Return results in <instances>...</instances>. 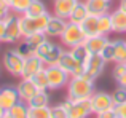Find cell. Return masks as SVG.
<instances>
[{
	"label": "cell",
	"instance_id": "6da1fadb",
	"mask_svg": "<svg viewBox=\"0 0 126 118\" xmlns=\"http://www.w3.org/2000/svg\"><path fill=\"white\" fill-rule=\"evenodd\" d=\"M65 89H67V97H70V99H75V101L88 99L96 91L94 89V80L89 78L85 74L74 75V77H70Z\"/></svg>",
	"mask_w": 126,
	"mask_h": 118
},
{
	"label": "cell",
	"instance_id": "7a4b0ae2",
	"mask_svg": "<svg viewBox=\"0 0 126 118\" xmlns=\"http://www.w3.org/2000/svg\"><path fill=\"white\" fill-rule=\"evenodd\" d=\"M24 61H26V56L18 48H10L3 54L2 64L10 75L21 78L22 77V69H24Z\"/></svg>",
	"mask_w": 126,
	"mask_h": 118
},
{
	"label": "cell",
	"instance_id": "3957f363",
	"mask_svg": "<svg viewBox=\"0 0 126 118\" xmlns=\"http://www.w3.org/2000/svg\"><path fill=\"white\" fill-rule=\"evenodd\" d=\"M62 105L67 109L69 118H89L93 115V105H91V97L88 99H70L65 97Z\"/></svg>",
	"mask_w": 126,
	"mask_h": 118
},
{
	"label": "cell",
	"instance_id": "277c9868",
	"mask_svg": "<svg viewBox=\"0 0 126 118\" xmlns=\"http://www.w3.org/2000/svg\"><path fill=\"white\" fill-rule=\"evenodd\" d=\"M49 15L51 13H46V15L38 16V18H29L26 15H21L19 16V27H21L22 37H27V35L35 34V32H45Z\"/></svg>",
	"mask_w": 126,
	"mask_h": 118
},
{
	"label": "cell",
	"instance_id": "5b68a950",
	"mask_svg": "<svg viewBox=\"0 0 126 118\" xmlns=\"http://www.w3.org/2000/svg\"><path fill=\"white\" fill-rule=\"evenodd\" d=\"M61 43L64 45V48H72L77 46V45H81L86 40V34L83 32L80 24L77 22H69L67 27L64 29V32L61 34Z\"/></svg>",
	"mask_w": 126,
	"mask_h": 118
},
{
	"label": "cell",
	"instance_id": "8992f818",
	"mask_svg": "<svg viewBox=\"0 0 126 118\" xmlns=\"http://www.w3.org/2000/svg\"><path fill=\"white\" fill-rule=\"evenodd\" d=\"M62 51H64L62 46H59L58 43H53L51 40H46L37 48L35 54L42 59L45 65H53V64H58Z\"/></svg>",
	"mask_w": 126,
	"mask_h": 118
},
{
	"label": "cell",
	"instance_id": "52a82bcc",
	"mask_svg": "<svg viewBox=\"0 0 126 118\" xmlns=\"http://www.w3.org/2000/svg\"><path fill=\"white\" fill-rule=\"evenodd\" d=\"M46 69V75H48V86L49 89H61V88L67 86L69 80H70V75L58 64L53 65H45Z\"/></svg>",
	"mask_w": 126,
	"mask_h": 118
},
{
	"label": "cell",
	"instance_id": "ba28073f",
	"mask_svg": "<svg viewBox=\"0 0 126 118\" xmlns=\"http://www.w3.org/2000/svg\"><path fill=\"white\" fill-rule=\"evenodd\" d=\"M58 65H61L70 77L85 74V64H81V62L70 53L69 48H64V51H62L61 58H59V61H58Z\"/></svg>",
	"mask_w": 126,
	"mask_h": 118
},
{
	"label": "cell",
	"instance_id": "9c48e42d",
	"mask_svg": "<svg viewBox=\"0 0 126 118\" xmlns=\"http://www.w3.org/2000/svg\"><path fill=\"white\" fill-rule=\"evenodd\" d=\"M22 34H21V27H19V16L11 13V15L6 18V30L3 35L2 43L6 45H16L22 40Z\"/></svg>",
	"mask_w": 126,
	"mask_h": 118
},
{
	"label": "cell",
	"instance_id": "30bf717a",
	"mask_svg": "<svg viewBox=\"0 0 126 118\" xmlns=\"http://www.w3.org/2000/svg\"><path fill=\"white\" fill-rule=\"evenodd\" d=\"M46 40H48V35H46L45 32H35V34L27 35V37H24L19 42L18 50L27 58V56H31V54H34L35 51H37V48Z\"/></svg>",
	"mask_w": 126,
	"mask_h": 118
},
{
	"label": "cell",
	"instance_id": "8fae6325",
	"mask_svg": "<svg viewBox=\"0 0 126 118\" xmlns=\"http://www.w3.org/2000/svg\"><path fill=\"white\" fill-rule=\"evenodd\" d=\"M91 105H93V113L97 115L101 112H105L109 109H113V97L112 94L105 93V91H94L91 96Z\"/></svg>",
	"mask_w": 126,
	"mask_h": 118
},
{
	"label": "cell",
	"instance_id": "7c38bea8",
	"mask_svg": "<svg viewBox=\"0 0 126 118\" xmlns=\"http://www.w3.org/2000/svg\"><path fill=\"white\" fill-rule=\"evenodd\" d=\"M105 64H107V61L102 58V54H91L89 59L85 62V75H88L89 78L96 81L102 75Z\"/></svg>",
	"mask_w": 126,
	"mask_h": 118
},
{
	"label": "cell",
	"instance_id": "4fadbf2b",
	"mask_svg": "<svg viewBox=\"0 0 126 118\" xmlns=\"http://www.w3.org/2000/svg\"><path fill=\"white\" fill-rule=\"evenodd\" d=\"M69 21L67 19H62L59 16H54L51 13L49 15V19H48V24H46V29H45V34L48 37H61V34L64 32V29L67 27Z\"/></svg>",
	"mask_w": 126,
	"mask_h": 118
},
{
	"label": "cell",
	"instance_id": "5bb4252c",
	"mask_svg": "<svg viewBox=\"0 0 126 118\" xmlns=\"http://www.w3.org/2000/svg\"><path fill=\"white\" fill-rule=\"evenodd\" d=\"M16 89H18V94H19V99L22 102L27 104L29 101L34 97V94L38 91V88L34 85V81L31 78H21L19 83L16 85Z\"/></svg>",
	"mask_w": 126,
	"mask_h": 118
},
{
	"label": "cell",
	"instance_id": "9a60e30c",
	"mask_svg": "<svg viewBox=\"0 0 126 118\" xmlns=\"http://www.w3.org/2000/svg\"><path fill=\"white\" fill-rule=\"evenodd\" d=\"M19 94H18V89L16 86H5L0 89V105L3 107L5 110H10L13 105L19 102Z\"/></svg>",
	"mask_w": 126,
	"mask_h": 118
},
{
	"label": "cell",
	"instance_id": "2e32d148",
	"mask_svg": "<svg viewBox=\"0 0 126 118\" xmlns=\"http://www.w3.org/2000/svg\"><path fill=\"white\" fill-rule=\"evenodd\" d=\"M77 2L78 0H53V15L69 21V16Z\"/></svg>",
	"mask_w": 126,
	"mask_h": 118
},
{
	"label": "cell",
	"instance_id": "e0dca14e",
	"mask_svg": "<svg viewBox=\"0 0 126 118\" xmlns=\"http://www.w3.org/2000/svg\"><path fill=\"white\" fill-rule=\"evenodd\" d=\"M109 35H93V37H86V40L83 42L85 46L89 50L91 54H101L104 46L109 43Z\"/></svg>",
	"mask_w": 126,
	"mask_h": 118
},
{
	"label": "cell",
	"instance_id": "ac0fdd59",
	"mask_svg": "<svg viewBox=\"0 0 126 118\" xmlns=\"http://www.w3.org/2000/svg\"><path fill=\"white\" fill-rule=\"evenodd\" d=\"M45 67V64H43V61L40 58L37 56V54H31V56L26 58L24 61V69H22V77L21 78H31L34 74H37L40 69Z\"/></svg>",
	"mask_w": 126,
	"mask_h": 118
},
{
	"label": "cell",
	"instance_id": "d6986e66",
	"mask_svg": "<svg viewBox=\"0 0 126 118\" xmlns=\"http://www.w3.org/2000/svg\"><path fill=\"white\" fill-rule=\"evenodd\" d=\"M86 6H88V11L89 15H94V16H102L105 13H110V0H85Z\"/></svg>",
	"mask_w": 126,
	"mask_h": 118
},
{
	"label": "cell",
	"instance_id": "ffe728a7",
	"mask_svg": "<svg viewBox=\"0 0 126 118\" xmlns=\"http://www.w3.org/2000/svg\"><path fill=\"white\" fill-rule=\"evenodd\" d=\"M110 18H112V29L115 34H126V13L123 10L117 8L110 11Z\"/></svg>",
	"mask_w": 126,
	"mask_h": 118
},
{
	"label": "cell",
	"instance_id": "44dd1931",
	"mask_svg": "<svg viewBox=\"0 0 126 118\" xmlns=\"http://www.w3.org/2000/svg\"><path fill=\"white\" fill-rule=\"evenodd\" d=\"M88 15H89V11H88L86 3L81 2V0H78L77 5L74 6V10H72L70 16H69V22H77V24H80Z\"/></svg>",
	"mask_w": 126,
	"mask_h": 118
},
{
	"label": "cell",
	"instance_id": "7402d4cb",
	"mask_svg": "<svg viewBox=\"0 0 126 118\" xmlns=\"http://www.w3.org/2000/svg\"><path fill=\"white\" fill-rule=\"evenodd\" d=\"M97 18L99 16L94 15H88L83 21L80 22L83 32L86 34V37H93V35H97Z\"/></svg>",
	"mask_w": 126,
	"mask_h": 118
},
{
	"label": "cell",
	"instance_id": "603a6c76",
	"mask_svg": "<svg viewBox=\"0 0 126 118\" xmlns=\"http://www.w3.org/2000/svg\"><path fill=\"white\" fill-rule=\"evenodd\" d=\"M29 107H49V94L48 89H38L31 101L27 102Z\"/></svg>",
	"mask_w": 126,
	"mask_h": 118
},
{
	"label": "cell",
	"instance_id": "cb8c5ba5",
	"mask_svg": "<svg viewBox=\"0 0 126 118\" xmlns=\"http://www.w3.org/2000/svg\"><path fill=\"white\" fill-rule=\"evenodd\" d=\"M46 13H48V8H46V5L42 0H32V3L29 5L27 11L24 15L29 16V18H38V16H43Z\"/></svg>",
	"mask_w": 126,
	"mask_h": 118
},
{
	"label": "cell",
	"instance_id": "d4e9b609",
	"mask_svg": "<svg viewBox=\"0 0 126 118\" xmlns=\"http://www.w3.org/2000/svg\"><path fill=\"white\" fill-rule=\"evenodd\" d=\"M112 32H113V29H112L110 13H105V15L99 16L97 18V34L99 35H109Z\"/></svg>",
	"mask_w": 126,
	"mask_h": 118
},
{
	"label": "cell",
	"instance_id": "484cf974",
	"mask_svg": "<svg viewBox=\"0 0 126 118\" xmlns=\"http://www.w3.org/2000/svg\"><path fill=\"white\" fill-rule=\"evenodd\" d=\"M31 80L34 81V85L38 88V89H49V86H48V75H46V69L45 67L40 69L37 74L32 75Z\"/></svg>",
	"mask_w": 126,
	"mask_h": 118
},
{
	"label": "cell",
	"instance_id": "4316f807",
	"mask_svg": "<svg viewBox=\"0 0 126 118\" xmlns=\"http://www.w3.org/2000/svg\"><path fill=\"white\" fill-rule=\"evenodd\" d=\"M69 50H70V53L74 54L81 64H85V62L89 59V56H91V53H89V50L85 46V43L77 45V46H72V48H69Z\"/></svg>",
	"mask_w": 126,
	"mask_h": 118
},
{
	"label": "cell",
	"instance_id": "83f0119b",
	"mask_svg": "<svg viewBox=\"0 0 126 118\" xmlns=\"http://www.w3.org/2000/svg\"><path fill=\"white\" fill-rule=\"evenodd\" d=\"M31 3H32V0H13V2L10 3L11 13H15V15H18V16L24 15V13L27 11V8H29Z\"/></svg>",
	"mask_w": 126,
	"mask_h": 118
},
{
	"label": "cell",
	"instance_id": "f1b7e54d",
	"mask_svg": "<svg viewBox=\"0 0 126 118\" xmlns=\"http://www.w3.org/2000/svg\"><path fill=\"white\" fill-rule=\"evenodd\" d=\"M115 62H126V40H115Z\"/></svg>",
	"mask_w": 126,
	"mask_h": 118
},
{
	"label": "cell",
	"instance_id": "f546056e",
	"mask_svg": "<svg viewBox=\"0 0 126 118\" xmlns=\"http://www.w3.org/2000/svg\"><path fill=\"white\" fill-rule=\"evenodd\" d=\"M29 118H51L49 107H29Z\"/></svg>",
	"mask_w": 126,
	"mask_h": 118
},
{
	"label": "cell",
	"instance_id": "4dcf8cb0",
	"mask_svg": "<svg viewBox=\"0 0 126 118\" xmlns=\"http://www.w3.org/2000/svg\"><path fill=\"white\" fill-rule=\"evenodd\" d=\"M101 54L107 62H115V40H109Z\"/></svg>",
	"mask_w": 126,
	"mask_h": 118
},
{
	"label": "cell",
	"instance_id": "1f68e13d",
	"mask_svg": "<svg viewBox=\"0 0 126 118\" xmlns=\"http://www.w3.org/2000/svg\"><path fill=\"white\" fill-rule=\"evenodd\" d=\"M49 115H51V118H69L67 109H65L62 104L49 105Z\"/></svg>",
	"mask_w": 126,
	"mask_h": 118
},
{
	"label": "cell",
	"instance_id": "d6a6232c",
	"mask_svg": "<svg viewBox=\"0 0 126 118\" xmlns=\"http://www.w3.org/2000/svg\"><path fill=\"white\" fill-rule=\"evenodd\" d=\"M112 97H113L115 107H117V105H121V104H125V102H126V88L118 86L117 89L112 93Z\"/></svg>",
	"mask_w": 126,
	"mask_h": 118
},
{
	"label": "cell",
	"instance_id": "836d02e7",
	"mask_svg": "<svg viewBox=\"0 0 126 118\" xmlns=\"http://www.w3.org/2000/svg\"><path fill=\"white\" fill-rule=\"evenodd\" d=\"M126 70V62H115L113 69H112V77H113L115 81H118L121 78V75L125 74Z\"/></svg>",
	"mask_w": 126,
	"mask_h": 118
},
{
	"label": "cell",
	"instance_id": "e575fe53",
	"mask_svg": "<svg viewBox=\"0 0 126 118\" xmlns=\"http://www.w3.org/2000/svg\"><path fill=\"white\" fill-rule=\"evenodd\" d=\"M11 15V6L6 0H0V19H6Z\"/></svg>",
	"mask_w": 126,
	"mask_h": 118
},
{
	"label": "cell",
	"instance_id": "d590c367",
	"mask_svg": "<svg viewBox=\"0 0 126 118\" xmlns=\"http://www.w3.org/2000/svg\"><path fill=\"white\" fill-rule=\"evenodd\" d=\"M96 118H118V115H117V112H115V107H113V109H109V110H105V112L97 113V115H96Z\"/></svg>",
	"mask_w": 126,
	"mask_h": 118
},
{
	"label": "cell",
	"instance_id": "8d00e7d4",
	"mask_svg": "<svg viewBox=\"0 0 126 118\" xmlns=\"http://www.w3.org/2000/svg\"><path fill=\"white\" fill-rule=\"evenodd\" d=\"M115 112H117L118 118H126V102L121 104V105H117V107H115Z\"/></svg>",
	"mask_w": 126,
	"mask_h": 118
},
{
	"label": "cell",
	"instance_id": "74e56055",
	"mask_svg": "<svg viewBox=\"0 0 126 118\" xmlns=\"http://www.w3.org/2000/svg\"><path fill=\"white\" fill-rule=\"evenodd\" d=\"M5 30H6V19H0V43H2V40H3Z\"/></svg>",
	"mask_w": 126,
	"mask_h": 118
},
{
	"label": "cell",
	"instance_id": "f35d334b",
	"mask_svg": "<svg viewBox=\"0 0 126 118\" xmlns=\"http://www.w3.org/2000/svg\"><path fill=\"white\" fill-rule=\"evenodd\" d=\"M117 85H118V86H123V88H126V70H125V74L121 75V78L117 81Z\"/></svg>",
	"mask_w": 126,
	"mask_h": 118
},
{
	"label": "cell",
	"instance_id": "ab89813d",
	"mask_svg": "<svg viewBox=\"0 0 126 118\" xmlns=\"http://www.w3.org/2000/svg\"><path fill=\"white\" fill-rule=\"evenodd\" d=\"M118 8L123 10V11L126 13V0H120V3H118Z\"/></svg>",
	"mask_w": 126,
	"mask_h": 118
},
{
	"label": "cell",
	"instance_id": "60d3db41",
	"mask_svg": "<svg viewBox=\"0 0 126 118\" xmlns=\"http://www.w3.org/2000/svg\"><path fill=\"white\" fill-rule=\"evenodd\" d=\"M6 112H8V110H5L2 105H0V118H3V117H5V115H6Z\"/></svg>",
	"mask_w": 126,
	"mask_h": 118
},
{
	"label": "cell",
	"instance_id": "b9f144b4",
	"mask_svg": "<svg viewBox=\"0 0 126 118\" xmlns=\"http://www.w3.org/2000/svg\"><path fill=\"white\" fill-rule=\"evenodd\" d=\"M21 118H29V115H26V117H21Z\"/></svg>",
	"mask_w": 126,
	"mask_h": 118
},
{
	"label": "cell",
	"instance_id": "7bdbcfd3",
	"mask_svg": "<svg viewBox=\"0 0 126 118\" xmlns=\"http://www.w3.org/2000/svg\"><path fill=\"white\" fill-rule=\"evenodd\" d=\"M6 2H8V3H11V2H13V0H6Z\"/></svg>",
	"mask_w": 126,
	"mask_h": 118
},
{
	"label": "cell",
	"instance_id": "ee69618b",
	"mask_svg": "<svg viewBox=\"0 0 126 118\" xmlns=\"http://www.w3.org/2000/svg\"><path fill=\"white\" fill-rule=\"evenodd\" d=\"M110 2H112V0H110Z\"/></svg>",
	"mask_w": 126,
	"mask_h": 118
}]
</instances>
